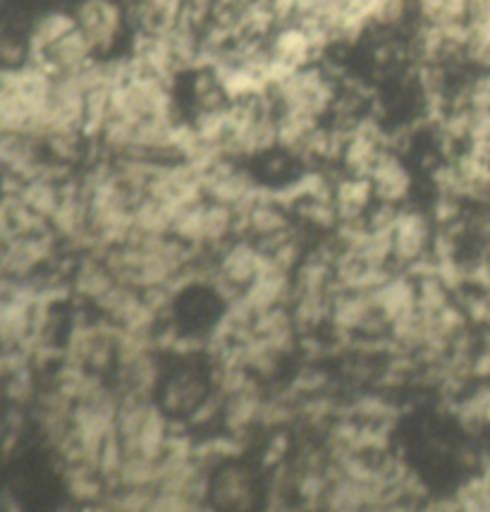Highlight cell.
I'll return each instance as SVG.
<instances>
[{
    "label": "cell",
    "mask_w": 490,
    "mask_h": 512,
    "mask_svg": "<svg viewBox=\"0 0 490 512\" xmlns=\"http://www.w3.org/2000/svg\"><path fill=\"white\" fill-rule=\"evenodd\" d=\"M72 10L98 58L113 56L127 27H132L125 0H77Z\"/></svg>",
    "instance_id": "6da1fadb"
},
{
    "label": "cell",
    "mask_w": 490,
    "mask_h": 512,
    "mask_svg": "<svg viewBox=\"0 0 490 512\" xmlns=\"http://www.w3.org/2000/svg\"><path fill=\"white\" fill-rule=\"evenodd\" d=\"M373 201H376V192H373L371 178L347 175V178L335 180V209H338L340 223L364 221Z\"/></svg>",
    "instance_id": "5b68a950"
},
{
    "label": "cell",
    "mask_w": 490,
    "mask_h": 512,
    "mask_svg": "<svg viewBox=\"0 0 490 512\" xmlns=\"http://www.w3.org/2000/svg\"><path fill=\"white\" fill-rule=\"evenodd\" d=\"M371 182L378 201H390V204L397 206L412 192V175L402 163L400 154L392 149H385L383 156L378 158L376 168L371 173Z\"/></svg>",
    "instance_id": "3957f363"
},
{
    "label": "cell",
    "mask_w": 490,
    "mask_h": 512,
    "mask_svg": "<svg viewBox=\"0 0 490 512\" xmlns=\"http://www.w3.org/2000/svg\"><path fill=\"white\" fill-rule=\"evenodd\" d=\"M77 29V17L75 10H46L41 12L39 17L32 22L27 32V48H29V58H41L44 53L51 48L53 44H58L63 36Z\"/></svg>",
    "instance_id": "277c9868"
},
{
    "label": "cell",
    "mask_w": 490,
    "mask_h": 512,
    "mask_svg": "<svg viewBox=\"0 0 490 512\" xmlns=\"http://www.w3.org/2000/svg\"><path fill=\"white\" fill-rule=\"evenodd\" d=\"M433 230L428 218L421 211H400L395 230H392V261L397 266L409 268L414 261L424 259L426 254H431L433 247Z\"/></svg>",
    "instance_id": "7a4b0ae2"
}]
</instances>
